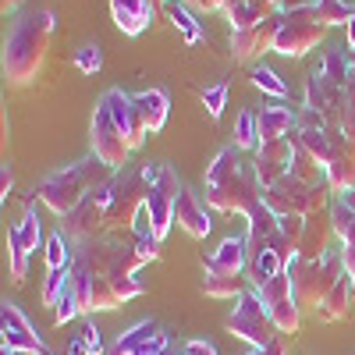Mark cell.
Instances as JSON below:
<instances>
[{
    "mask_svg": "<svg viewBox=\"0 0 355 355\" xmlns=\"http://www.w3.org/2000/svg\"><path fill=\"white\" fill-rule=\"evenodd\" d=\"M53 28H57V18L46 8L15 21L11 36L4 43V75H8L11 85H28L40 75V68L46 61V50H50Z\"/></svg>",
    "mask_w": 355,
    "mask_h": 355,
    "instance_id": "cell-1",
    "label": "cell"
},
{
    "mask_svg": "<svg viewBox=\"0 0 355 355\" xmlns=\"http://www.w3.org/2000/svg\"><path fill=\"white\" fill-rule=\"evenodd\" d=\"M288 277H291V295H295V302H299V309L306 313V309H320V302L327 299V291L338 284V277L345 274V256H341V249H331L323 259H316V263H306V259H299L295 256L288 266Z\"/></svg>",
    "mask_w": 355,
    "mask_h": 355,
    "instance_id": "cell-2",
    "label": "cell"
},
{
    "mask_svg": "<svg viewBox=\"0 0 355 355\" xmlns=\"http://www.w3.org/2000/svg\"><path fill=\"white\" fill-rule=\"evenodd\" d=\"M331 185H306L299 182L291 171L274 182L270 189H263V206H270L277 217H288V214H299V217H309V214H320V210H331Z\"/></svg>",
    "mask_w": 355,
    "mask_h": 355,
    "instance_id": "cell-3",
    "label": "cell"
},
{
    "mask_svg": "<svg viewBox=\"0 0 355 355\" xmlns=\"http://www.w3.org/2000/svg\"><path fill=\"white\" fill-rule=\"evenodd\" d=\"M110 189V202H107V231L110 234H121L135 227V217L146 210V196H150V185L142 178V167H125L114 174Z\"/></svg>",
    "mask_w": 355,
    "mask_h": 355,
    "instance_id": "cell-4",
    "label": "cell"
},
{
    "mask_svg": "<svg viewBox=\"0 0 355 355\" xmlns=\"http://www.w3.org/2000/svg\"><path fill=\"white\" fill-rule=\"evenodd\" d=\"M263 202V189H259V178L252 171V160L242 164V171L227 178V182L206 189V206L210 210H220V214H242L249 217L256 206Z\"/></svg>",
    "mask_w": 355,
    "mask_h": 355,
    "instance_id": "cell-5",
    "label": "cell"
},
{
    "mask_svg": "<svg viewBox=\"0 0 355 355\" xmlns=\"http://www.w3.org/2000/svg\"><path fill=\"white\" fill-rule=\"evenodd\" d=\"M224 327L234 334V338H242V341H249L252 348H266L270 341H277L281 338V331H277V323L270 320V313H266V306L259 302V295H256V288H249L242 299H239V306H234V313L224 320Z\"/></svg>",
    "mask_w": 355,
    "mask_h": 355,
    "instance_id": "cell-6",
    "label": "cell"
},
{
    "mask_svg": "<svg viewBox=\"0 0 355 355\" xmlns=\"http://www.w3.org/2000/svg\"><path fill=\"white\" fill-rule=\"evenodd\" d=\"M107 202H110V189L89 192L68 217H61V227L57 231L71 242V249L89 242V239H103V234H110L107 231Z\"/></svg>",
    "mask_w": 355,
    "mask_h": 355,
    "instance_id": "cell-7",
    "label": "cell"
},
{
    "mask_svg": "<svg viewBox=\"0 0 355 355\" xmlns=\"http://www.w3.org/2000/svg\"><path fill=\"white\" fill-rule=\"evenodd\" d=\"M323 36H327V25L316 18V8L295 11V15H284V25H281V33H277L274 50L284 53V57H306L309 50L320 46Z\"/></svg>",
    "mask_w": 355,
    "mask_h": 355,
    "instance_id": "cell-8",
    "label": "cell"
},
{
    "mask_svg": "<svg viewBox=\"0 0 355 355\" xmlns=\"http://www.w3.org/2000/svg\"><path fill=\"white\" fill-rule=\"evenodd\" d=\"M85 196H89V189H85V182H82V174H78L75 164L64 167V171L46 174L40 182V189H36V199L46 206L50 214H57V217H68Z\"/></svg>",
    "mask_w": 355,
    "mask_h": 355,
    "instance_id": "cell-9",
    "label": "cell"
},
{
    "mask_svg": "<svg viewBox=\"0 0 355 355\" xmlns=\"http://www.w3.org/2000/svg\"><path fill=\"white\" fill-rule=\"evenodd\" d=\"M89 146H93V157H100L107 167H114V171H125V167H128L132 146L125 142L121 128L114 125V117H110V110L103 107V100H100L96 110H93V125H89Z\"/></svg>",
    "mask_w": 355,
    "mask_h": 355,
    "instance_id": "cell-10",
    "label": "cell"
},
{
    "mask_svg": "<svg viewBox=\"0 0 355 355\" xmlns=\"http://www.w3.org/2000/svg\"><path fill=\"white\" fill-rule=\"evenodd\" d=\"M284 25V15H270L266 21L252 25V28H242V33H231V57L234 61H259L266 50H274L277 43V33Z\"/></svg>",
    "mask_w": 355,
    "mask_h": 355,
    "instance_id": "cell-11",
    "label": "cell"
},
{
    "mask_svg": "<svg viewBox=\"0 0 355 355\" xmlns=\"http://www.w3.org/2000/svg\"><path fill=\"white\" fill-rule=\"evenodd\" d=\"M309 110H316L323 121H327L331 128H341V110H345V85L331 82L327 75H323L320 68L309 75L306 82V103Z\"/></svg>",
    "mask_w": 355,
    "mask_h": 355,
    "instance_id": "cell-12",
    "label": "cell"
},
{
    "mask_svg": "<svg viewBox=\"0 0 355 355\" xmlns=\"http://www.w3.org/2000/svg\"><path fill=\"white\" fill-rule=\"evenodd\" d=\"M71 284H75V295H78L82 316H93V313H107V309L125 306V302H121V295L114 291L110 277L85 274V270H75V266H71Z\"/></svg>",
    "mask_w": 355,
    "mask_h": 355,
    "instance_id": "cell-13",
    "label": "cell"
},
{
    "mask_svg": "<svg viewBox=\"0 0 355 355\" xmlns=\"http://www.w3.org/2000/svg\"><path fill=\"white\" fill-rule=\"evenodd\" d=\"M167 345H171V338L157 320H139L135 327L117 334V341L107 355H164Z\"/></svg>",
    "mask_w": 355,
    "mask_h": 355,
    "instance_id": "cell-14",
    "label": "cell"
},
{
    "mask_svg": "<svg viewBox=\"0 0 355 355\" xmlns=\"http://www.w3.org/2000/svg\"><path fill=\"white\" fill-rule=\"evenodd\" d=\"M103 100V107L110 110V117H114V125L121 128V135H125V142L132 146V150H139V146L146 142V125H142V117H139V107H135V100H132V93H121V89H107V93L100 96Z\"/></svg>",
    "mask_w": 355,
    "mask_h": 355,
    "instance_id": "cell-15",
    "label": "cell"
},
{
    "mask_svg": "<svg viewBox=\"0 0 355 355\" xmlns=\"http://www.w3.org/2000/svg\"><path fill=\"white\" fill-rule=\"evenodd\" d=\"M0 338H4V348L33 352V355H43L46 352L43 338L36 334V327L28 323V316L15 302H4V309H0Z\"/></svg>",
    "mask_w": 355,
    "mask_h": 355,
    "instance_id": "cell-16",
    "label": "cell"
},
{
    "mask_svg": "<svg viewBox=\"0 0 355 355\" xmlns=\"http://www.w3.org/2000/svg\"><path fill=\"white\" fill-rule=\"evenodd\" d=\"M252 171L259 178V189H270L274 182L291 171V142L274 139V142H259V150L252 153Z\"/></svg>",
    "mask_w": 355,
    "mask_h": 355,
    "instance_id": "cell-17",
    "label": "cell"
},
{
    "mask_svg": "<svg viewBox=\"0 0 355 355\" xmlns=\"http://www.w3.org/2000/svg\"><path fill=\"white\" fill-rule=\"evenodd\" d=\"M331 242H334L331 210L309 214V217H306V227H302V242H299V259H306V263L323 259V256L331 252Z\"/></svg>",
    "mask_w": 355,
    "mask_h": 355,
    "instance_id": "cell-18",
    "label": "cell"
},
{
    "mask_svg": "<svg viewBox=\"0 0 355 355\" xmlns=\"http://www.w3.org/2000/svg\"><path fill=\"white\" fill-rule=\"evenodd\" d=\"M110 18L125 36H142L153 25L157 11L150 0H110Z\"/></svg>",
    "mask_w": 355,
    "mask_h": 355,
    "instance_id": "cell-19",
    "label": "cell"
},
{
    "mask_svg": "<svg viewBox=\"0 0 355 355\" xmlns=\"http://www.w3.org/2000/svg\"><path fill=\"white\" fill-rule=\"evenodd\" d=\"M174 220H178V227H182L185 234H192V239H206L210 227H214L210 214H206V206L189 189H182V196H178V202H174Z\"/></svg>",
    "mask_w": 355,
    "mask_h": 355,
    "instance_id": "cell-20",
    "label": "cell"
},
{
    "mask_svg": "<svg viewBox=\"0 0 355 355\" xmlns=\"http://www.w3.org/2000/svg\"><path fill=\"white\" fill-rule=\"evenodd\" d=\"M202 270H217V274H234L242 277L249 270V252H245V239H224L220 249L206 259L202 256Z\"/></svg>",
    "mask_w": 355,
    "mask_h": 355,
    "instance_id": "cell-21",
    "label": "cell"
},
{
    "mask_svg": "<svg viewBox=\"0 0 355 355\" xmlns=\"http://www.w3.org/2000/svg\"><path fill=\"white\" fill-rule=\"evenodd\" d=\"M135 107H139V117L150 135L164 132L167 125V114H171V96L164 93V89H142V93H132Z\"/></svg>",
    "mask_w": 355,
    "mask_h": 355,
    "instance_id": "cell-22",
    "label": "cell"
},
{
    "mask_svg": "<svg viewBox=\"0 0 355 355\" xmlns=\"http://www.w3.org/2000/svg\"><path fill=\"white\" fill-rule=\"evenodd\" d=\"M323 174H327V185H331V192H338V196L355 192V146H352L348 139L338 146L334 160H331L327 167H323Z\"/></svg>",
    "mask_w": 355,
    "mask_h": 355,
    "instance_id": "cell-23",
    "label": "cell"
},
{
    "mask_svg": "<svg viewBox=\"0 0 355 355\" xmlns=\"http://www.w3.org/2000/svg\"><path fill=\"white\" fill-rule=\"evenodd\" d=\"M352 299H355V281L348 277V270L338 277V284L327 291V299L320 302V309H316V316L323 320V323H338V320H345L348 313H352Z\"/></svg>",
    "mask_w": 355,
    "mask_h": 355,
    "instance_id": "cell-24",
    "label": "cell"
},
{
    "mask_svg": "<svg viewBox=\"0 0 355 355\" xmlns=\"http://www.w3.org/2000/svg\"><path fill=\"white\" fill-rule=\"evenodd\" d=\"M256 121H259V142H274V139H288L295 132V110L291 107H263L256 114Z\"/></svg>",
    "mask_w": 355,
    "mask_h": 355,
    "instance_id": "cell-25",
    "label": "cell"
},
{
    "mask_svg": "<svg viewBox=\"0 0 355 355\" xmlns=\"http://www.w3.org/2000/svg\"><path fill=\"white\" fill-rule=\"evenodd\" d=\"M288 142H291V174L299 178V182H306V185H323V182H327L320 160L306 150V142L299 139V132H291Z\"/></svg>",
    "mask_w": 355,
    "mask_h": 355,
    "instance_id": "cell-26",
    "label": "cell"
},
{
    "mask_svg": "<svg viewBox=\"0 0 355 355\" xmlns=\"http://www.w3.org/2000/svg\"><path fill=\"white\" fill-rule=\"evenodd\" d=\"M224 15H227L231 33H242V28H252V25L266 21L270 15H277V11H270V8L263 4V0H227Z\"/></svg>",
    "mask_w": 355,
    "mask_h": 355,
    "instance_id": "cell-27",
    "label": "cell"
},
{
    "mask_svg": "<svg viewBox=\"0 0 355 355\" xmlns=\"http://www.w3.org/2000/svg\"><path fill=\"white\" fill-rule=\"evenodd\" d=\"M249 281H252V288H259V284H266V281H274L277 274H284V259H281V252L274 249V245H266V249H259L256 256H249Z\"/></svg>",
    "mask_w": 355,
    "mask_h": 355,
    "instance_id": "cell-28",
    "label": "cell"
},
{
    "mask_svg": "<svg viewBox=\"0 0 355 355\" xmlns=\"http://www.w3.org/2000/svg\"><path fill=\"white\" fill-rule=\"evenodd\" d=\"M242 150H234V146H224V150L214 157V164L206 167V174H202V182H206V189H214V185H220V182H227V178H234L242 171V157H239Z\"/></svg>",
    "mask_w": 355,
    "mask_h": 355,
    "instance_id": "cell-29",
    "label": "cell"
},
{
    "mask_svg": "<svg viewBox=\"0 0 355 355\" xmlns=\"http://www.w3.org/2000/svg\"><path fill=\"white\" fill-rule=\"evenodd\" d=\"M202 291L210 295V299H242V295H245L249 288H245V277L206 270V277H202Z\"/></svg>",
    "mask_w": 355,
    "mask_h": 355,
    "instance_id": "cell-30",
    "label": "cell"
},
{
    "mask_svg": "<svg viewBox=\"0 0 355 355\" xmlns=\"http://www.w3.org/2000/svg\"><path fill=\"white\" fill-rule=\"evenodd\" d=\"M234 150H242V153H256L259 150V121H256V114L252 110H242L239 114V121H234Z\"/></svg>",
    "mask_w": 355,
    "mask_h": 355,
    "instance_id": "cell-31",
    "label": "cell"
},
{
    "mask_svg": "<svg viewBox=\"0 0 355 355\" xmlns=\"http://www.w3.org/2000/svg\"><path fill=\"white\" fill-rule=\"evenodd\" d=\"M28 256H33V252L25 249L18 224H15V227H8V263H11V281H15V284H21V281H25V274H28Z\"/></svg>",
    "mask_w": 355,
    "mask_h": 355,
    "instance_id": "cell-32",
    "label": "cell"
},
{
    "mask_svg": "<svg viewBox=\"0 0 355 355\" xmlns=\"http://www.w3.org/2000/svg\"><path fill=\"white\" fill-rule=\"evenodd\" d=\"M266 313H270V320L277 323L281 334H295V331H299V323H302V309H299V302H295V295H288V299L274 302Z\"/></svg>",
    "mask_w": 355,
    "mask_h": 355,
    "instance_id": "cell-33",
    "label": "cell"
},
{
    "mask_svg": "<svg viewBox=\"0 0 355 355\" xmlns=\"http://www.w3.org/2000/svg\"><path fill=\"white\" fill-rule=\"evenodd\" d=\"M43 252H46V270H61V266H71V259H75V249H71V242L64 239L61 231L50 234Z\"/></svg>",
    "mask_w": 355,
    "mask_h": 355,
    "instance_id": "cell-34",
    "label": "cell"
},
{
    "mask_svg": "<svg viewBox=\"0 0 355 355\" xmlns=\"http://www.w3.org/2000/svg\"><path fill=\"white\" fill-rule=\"evenodd\" d=\"M316 18L323 21V25H352V18H355V8H348L345 4V0H320V4H316Z\"/></svg>",
    "mask_w": 355,
    "mask_h": 355,
    "instance_id": "cell-35",
    "label": "cell"
},
{
    "mask_svg": "<svg viewBox=\"0 0 355 355\" xmlns=\"http://www.w3.org/2000/svg\"><path fill=\"white\" fill-rule=\"evenodd\" d=\"M164 15H167L178 28H182L189 43H199V40H202V28L192 21V15H189V8H185V0H171V4L164 8Z\"/></svg>",
    "mask_w": 355,
    "mask_h": 355,
    "instance_id": "cell-36",
    "label": "cell"
},
{
    "mask_svg": "<svg viewBox=\"0 0 355 355\" xmlns=\"http://www.w3.org/2000/svg\"><path fill=\"white\" fill-rule=\"evenodd\" d=\"M68 270H71V266H68ZM75 316H82V306H78L75 284H71V277H68V284H64V291H61V299H57V306H53V323H57V327H64V323H71Z\"/></svg>",
    "mask_w": 355,
    "mask_h": 355,
    "instance_id": "cell-37",
    "label": "cell"
},
{
    "mask_svg": "<svg viewBox=\"0 0 355 355\" xmlns=\"http://www.w3.org/2000/svg\"><path fill=\"white\" fill-rule=\"evenodd\" d=\"M249 78H252V85H256V89H263V93H270V96H277V100H284V96H288V85H284V78H281L274 68L256 64Z\"/></svg>",
    "mask_w": 355,
    "mask_h": 355,
    "instance_id": "cell-38",
    "label": "cell"
},
{
    "mask_svg": "<svg viewBox=\"0 0 355 355\" xmlns=\"http://www.w3.org/2000/svg\"><path fill=\"white\" fill-rule=\"evenodd\" d=\"M18 231H21V242H25V249H28V252H36V249H40V239H43V231H40V217H36V206H33V199L25 202V217H21Z\"/></svg>",
    "mask_w": 355,
    "mask_h": 355,
    "instance_id": "cell-39",
    "label": "cell"
},
{
    "mask_svg": "<svg viewBox=\"0 0 355 355\" xmlns=\"http://www.w3.org/2000/svg\"><path fill=\"white\" fill-rule=\"evenodd\" d=\"M320 71L327 75L331 82H338V85H348V57H345V50H327L323 53Z\"/></svg>",
    "mask_w": 355,
    "mask_h": 355,
    "instance_id": "cell-40",
    "label": "cell"
},
{
    "mask_svg": "<svg viewBox=\"0 0 355 355\" xmlns=\"http://www.w3.org/2000/svg\"><path fill=\"white\" fill-rule=\"evenodd\" d=\"M75 68L85 71V75H96V71L103 68V50H100V43L78 46V50H75Z\"/></svg>",
    "mask_w": 355,
    "mask_h": 355,
    "instance_id": "cell-41",
    "label": "cell"
},
{
    "mask_svg": "<svg viewBox=\"0 0 355 355\" xmlns=\"http://www.w3.org/2000/svg\"><path fill=\"white\" fill-rule=\"evenodd\" d=\"M68 277H71L68 266H61V270H46V281H43V306H57V299H61Z\"/></svg>",
    "mask_w": 355,
    "mask_h": 355,
    "instance_id": "cell-42",
    "label": "cell"
},
{
    "mask_svg": "<svg viewBox=\"0 0 355 355\" xmlns=\"http://www.w3.org/2000/svg\"><path fill=\"white\" fill-rule=\"evenodd\" d=\"M202 107L210 110V117L217 121V117L224 114V107H227V82H217L210 89H202Z\"/></svg>",
    "mask_w": 355,
    "mask_h": 355,
    "instance_id": "cell-43",
    "label": "cell"
},
{
    "mask_svg": "<svg viewBox=\"0 0 355 355\" xmlns=\"http://www.w3.org/2000/svg\"><path fill=\"white\" fill-rule=\"evenodd\" d=\"M341 132L355 146V85H345V110H341Z\"/></svg>",
    "mask_w": 355,
    "mask_h": 355,
    "instance_id": "cell-44",
    "label": "cell"
},
{
    "mask_svg": "<svg viewBox=\"0 0 355 355\" xmlns=\"http://www.w3.org/2000/svg\"><path fill=\"white\" fill-rule=\"evenodd\" d=\"M160 239L157 234H135V252H139V259L142 263H153V259H160Z\"/></svg>",
    "mask_w": 355,
    "mask_h": 355,
    "instance_id": "cell-45",
    "label": "cell"
},
{
    "mask_svg": "<svg viewBox=\"0 0 355 355\" xmlns=\"http://www.w3.org/2000/svg\"><path fill=\"white\" fill-rule=\"evenodd\" d=\"M78 338H85V341H89V348H93V355H103V341H100V331H96V323H93V320H85V323H82Z\"/></svg>",
    "mask_w": 355,
    "mask_h": 355,
    "instance_id": "cell-46",
    "label": "cell"
},
{
    "mask_svg": "<svg viewBox=\"0 0 355 355\" xmlns=\"http://www.w3.org/2000/svg\"><path fill=\"white\" fill-rule=\"evenodd\" d=\"M11 189H15V171H11V164L4 160V167H0V199H4V202H8Z\"/></svg>",
    "mask_w": 355,
    "mask_h": 355,
    "instance_id": "cell-47",
    "label": "cell"
},
{
    "mask_svg": "<svg viewBox=\"0 0 355 355\" xmlns=\"http://www.w3.org/2000/svg\"><path fill=\"white\" fill-rule=\"evenodd\" d=\"M320 0H281V15H295V11H309Z\"/></svg>",
    "mask_w": 355,
    "mask_h": 355,
    "instance_id": "cell-48",
    "label": "cell"
},
{
    "mask_svg": "<svg viewBox=\"0 0 355 355\" xmlns=\"http://www.w3.org/2000/svg\"><path fill=\"white\" fill-rule=\"evenodd\" d=\"M185 4L196 8V11H224L227 0H185Z\"/></svg>",
    "mask_w": 355,
    "mask_h": 355,
    "instance_id": "cell-49",
    "label": "cell"
},
{
    "mask_svg": "<svg viewBox=\"0 0 355 355\" xmlns=\"http://www.w3.org/2000/svg\"><path fill=\"white\" fill-rule=\"evenodd\" d=\"M185 355H217V348L210 341H189L185 345Z\"/></svg>",
    "mask_w": 355,
    "mask_h": 355,
    "instance_id": "cell-50",
    "label": "cell"
},
{
    "mask_svg": "<svg viewBox=\"0 0 355 355\" xmlns=\"http://www.w3.org/2000/svg\"><path fill=\"white\" fill-rule=\"evenodd\" d=\"M259 355H288V334H281L277 341H270L266 348H259Z\"/></svg>",
    "mask_w": 355,
    "mask_h": 355,
    "instance_id": "cell-51",
    "label": "cell"
},
{
    "mask_svg": "<svg viewBox=\"0 0 355 355\" xmlns=\"http://www.w3.org/2000/svg\"><path fill=\"white\" fill-rule=\"evenodd\" d=\"M341 256H345V270H348V277L355 281V245H341Z\"/></svg>",
    "mask_w": 355,
    "mask_h": 355,
    "instance_id": "cell-52",
    "label": "cell"
},
{
    "mask_svg": "<svg viewBox=\"0 0 355 355\" xmlns=\"http://www.w3.org/2000/svg\"><path fill=\"white\" fill-rule=\"evenodd\" d=\"M68 355H93V348H89L85 338H75V341L68 345Z\"/></svg>",
    "mask_w": 355,
    "mask_h": 355,
    "instance_id": "cell-53",
    "label": "cell"
},
{
    "mask_svg": "<svg viewBox=\"0 0 355 355\" xmlns=\"http://www.w3.org/2000/svg\"><path fill=\"white\" fill-rule=\"evenodd\" d=\"M18 8H21V0H0V11H4V15L8 11H18Z\"/></svg>",
    "mask_w": 355,
    "mask_h": 355,
    "instance_id": "cell-54",
    "label": "cell"
},
{
    "mask_svg": "<svg viewBox=\"0 0 355 355\" xmlns=\"http://www.w3.org/2000/svg\"><path fill=\"white\" fill-rule=\"evenodd\" d=\"M348 46L355 50V18H352V25H348Z\"/></svg>",
    "mask_w": 355,
    "mask_h": 355,
    "instance_id": "cell-55",
    "label": "cell"
},
{
    "mask_svg": "<svg viewBox=\"0 0 355 355\" xmlns=\"http://www.w3.org/2000/svg\"><path fill=\"white\" fill-rule=\"evenodd\" d=\"M150 4H153V11H164V8L171 4V0H150Z\"/></svg>",
    "mask_w": 355,
    "mask_h": 355,
    "instance_id": "cell-56",
    "label": "cell"
},
{
    "mask_svg": "<svg viewBox=\"0 0 355 355\" xmlns=\"http://www.w3.org/2000/svg\"><path fill=\"white\" fill-rule=\"evenodd\" d=\"M0 355H21L18 348H4V352H0Z\"/></svg>",
    "mask_w": 355,
    "mask_h": 355,
    "instance_id": "cell-57",
    "label": "cell"
},
{
    "mask_svg": "<svg viewBox=\"0 0 355 355\" xmlns=\"http://www.w3.org/2000/svg\"><path fill=\"white\" fill-rule=\"evenodd\" d=\"M245 355H259V348H249V352H245Z\"/></svg>",
    "mask_w": 355,
    "mask_h": 355,
    "instance_id": "cell-58",
    "label": "cell"
},
{
    "mask_svg": "<svg viewBox=\"0 0 355 355\" xmlns=\"http://www.w3.org/2000/svg\"><path fill=\"white\" fill-rule=\"evenodd\" d=\"M43 355H53V352H43Z\"/></svg>",
    "mask_w": 355,
    "mask_h": 355,
    "instance_id": "cell-59",
    "label": "cell"
}]
</instances>
